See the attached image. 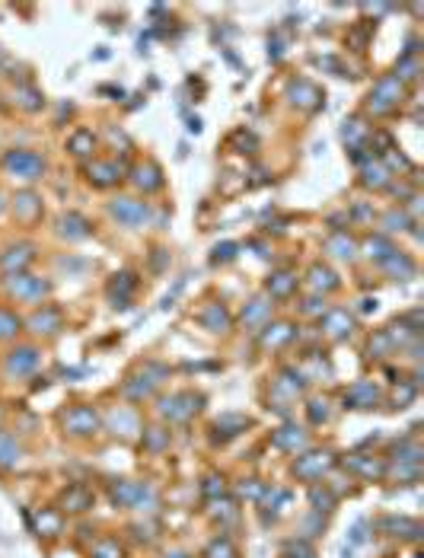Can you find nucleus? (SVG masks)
<instances>
[{"instance_id": "1", "label": "nucleus", "mask_w": 424, "mask_h": 558, "mask_svg": "<svg viewBox=\"0 0 424 558\" xmlns=\"http://www.w3.org/2000/svg\"><path fill=\"white\" fill-rule=\"evenodd\" d=\"M402 99H405V86L390 74L373 83V90H370V96H367V109L373 112V115H390V112L399 109Z\"/></svg>"}, {"instance_id": "2", "label": "nucleus", "mask_w": 424, "mask_h": 558, "mask_svg": "<svg viewBox=\"0 0 424 558\" xmlns=\"http://www.w3.org/2000/svg\"><path fill=\"white\" fill-rule=\"evenodd\" d=\"M109 495H112V504H119V507L153 510V504H157V498H153L150 485H144V482H131V479H121V482H112Z\"/></svg>"}, {"instance_id": "3", "label": "nucleus", "mask_w": 424, "mask_h": 558, "mask_svg": "<svg viewBox=\"0 0 424 558\" xmlns=\"http://www.w3.org/2000/svg\"><path fill=\"white\" fill-rule=\"evenodd\" d=\"M4 169H7L13 179L35 182V179H42V173H45V160L32 150H10L7 157H4Z\"/></svg>"}, {"instance_id": "4", "label": "nucleus", "mask_w": 424, "mask_h": 558, "mask_svg": "<svg viewBox=\"0 0 424 558\" xmlns=\"http://www.w3.org/2000/svg\"><path fill=\"white\" fill-rule=\"evenodd\" d=\"M332 466H335V456L329 453V450H310V453L297 456L291 472L297 479H303V482H316V479H322Z\"/></svg>"}, {"instance_id": "5", "label": "nucleus", "mask_w": 424, "mask_h": 558, "mask_svg": "<svg viewBox=\"0 0 424 558\" xmlns=\"http://www.w3.org/2000/svg\"><path fill=\"white\" fill-rule=\"evenodd\" d=\"M201 396L195 393H175V396H163L160 399V415L169 421H185L201 408Z\"/></svg>"}, {"instance_id": "6", "label": "nucleus", "mask_w": 424, "mask_h": 558, "mask_svg": "<svg viewBox=\"0 0 424 558\" xmlns=\"http://www.w3.org/2000/svg\"><path fill=\"white\" fill-rule=\"evenodd\" d=\"M166 373H169V370H166L163 364H147L144 370L138 373V377H131V379L125 383V396H128V399H144V396L153 393V386L160 383Z\"/></svg>"}, {"instance_id": "7", "label": "nucleus", "mask_w": 424, "mask_h": 558, "mask_svg": "<svg viewBox=\"0 0 424 558\" xmlns=\"http://www.w3.org/2000/svg\"><path fill=\"white\" fill-rule=\"evenodd\" d=\"M64 431L74 437H86V434H96L99 431V415L96 408L90 405H74L67 415H64Z\"/></svg>"}, {"instance_id": "8", "label": "nucleus", "mask_w": 424, "mask_h": 558, "mask_svg": "<svg viewBox=\"0 0 424 558\" xmlns=\"http://www.w3.org/2000/svg\"><path fill=\"white\" fill-rule=\"evenodd\" d=\"M7 290H10L13 297H20V300H42V297L51 290V284L42 281V278L20 271V275H10V278H7Z\"/></svg>"}, {"instance_id": "9", "label": "nucleus", "mask_w": 424, "mask_h": 558, "mask_svg": "<svg viewBox=\"0 0 424 558\" xmlns=\"http://www.w3.org/2000/svg\"><path fill=\"white\" fill-rule=\"evenodd\" d=\"M112 217L115 221H121L125 227H140V223L150 217V207H147V201H138V198H115L109 205Z\"/></svg>"}, {"instance_id": "10", "label": "nucleus", "mask_w": 424, "mask_h": 558, "mask_svg": "<svg viewBox=\"0 0 424 558\" xmlns=\"http://www.w3.org/2000/svg\"><path fill=\"white\" fill-rule=\"evenodd\" d=\"M134 290H138V275H134V271H121V275H115L109 281V300H112V306H121V310H125V306L131 304Z\"/></svg>"}, {"instance_id": "11", "label": "nucleus", "mask_w": 424, "mask_h": 558, "mask_svg": "<svg viewBox=\"0 0 424 558\" xmlns=\"http://www.w3.org/2000/svg\"><path fill=\"white\" fill-rule=\"evenodd\" d=\"M121 169L115 160H96V163H90L86 166V179L93 182L96 188H109V186H115V182L121 179Z\"/></svg>"}, {"instance_id": "12", "label": "nucleus", "mask_w": 424, "mask_h": 558, "mask_svg": "<svg viewBox=\"0 0 424 558\" xmlns=\"http://www.w3.org/2000/svg\"><path fill=\"white\" fill-rule=\"evenodd\" d=\"M32 259H35V249L29 242H20V246H10L7 252L0 255V268L7 271V275H20V271H26L32 265Z\"/></svg>"}, {"instance_id": "13", "label": "nucleus", "mask_w": 424, "mask_h": 558, "mask_svg": "<svg viewBox=\"0 0 424 558\" xmlns=\"http://www.w3.org/2000/svg\"><path fill=\"white\" fill-rule=\"evenodd\" d=\"M4 367H7V373H16V377L32 373L35 367H39V348H32V345L13 348V351L7 354V361H4Z\"/></svg>"}, {"instance_id": "14", "label": "nucleus", "mask_w": 424, "mask_h": 558, "mask_svg": "<svg viewBox=\"0 0 424 558\" xmlns=\"http://www.w3.org/2000/svg\"><path fill=\"white\" fill-rule=\"evenodd\" d=\"M272 443L278 450H284V453H303L306 450V431L303 427H297V424H284L281 431H274L272 434Z\"/></svg>"}, {"instance_id": "15", "label": "nucleus", "mask_w": 424, "mask_h": 558, "mask_svg": "<svg viewBox=\"0 0 424 558\" xmlns=\"http://www.w3.org/2000/svg\"><path fill=\"white\" fill-rule=\"evenodd\" d=\"M272 297H252L249 304L243 306V325L246 329H262L268 325V316H272Z\"/></svg>"}, {"instance_id": "16", "label": "nucleus", "mask_w": 424, "mask_h": 558, "mask_svg": "<svg viewBox=\"0 0 424 558\" xmlns=\"http://www.w3.org/2000/svg\"><path fill=\"white\" fill-rule=\"evenodd\" d=\"M351 329H355V319H351L348 310H329L322 316V332H326L332 342H341V338H348Z\"/></svg>"}, {"instance_id": "17", "label": "nucleus", "mask_w": 424, "mask_h": 558, "mask_svg": "<svg viewBox=\"0 0 424 558\" xmlns=\"http://www.w3.org/2000/svg\"><path fill=\"white\" fill-rule=\"evenodd\" d=\"M287 96H291V103L300 105V109H319V105H322V90H319V86H313L310 80H293L291 90H287Z\"/></svg>"}, {"instance_id": "18", "label": "nucleus", "mask_w": 424, "mask_h": 558, "mask_svg": "<svg viewBox=\"0 0 424 558\" xmlns=\"http://www.w3.org/2000/svg\"><path fill=\"white\" fill-rule=\"evenodd\" d=\"M376 402H380V389L373 383H367V379L355 383L345 393V405L348 408H376Z\"/></svg>"}, {"instance_id": "19", "label": "nucleus", "mask_w": 424, "mask_h": 558, "mask_svg": "<svg viewBox=\"0 0 424 558\" xmlns=\"http://www.w3.org/2000/svg\"><path fill=\"white\" fill-rule=\"evenodd\" d=\"M90 507H93V491L86 485H70L61 495V510H67V514H84Z\"/></svg>"}, {"instance_id": "20", "label": "nucleus", "mask_w": 424, "mask_h": 558, "mask_svg": "<svg viewBox=\"0 0 424 558\" xmlns=\"http://www.w3.org/2000/svg\"><path fill=\"white\" fill-rule=\"evenodd\" d=\"M131 182L140 188V192H157L163 186V173L157 163H140L131 169Z\"/></svg>"}, {"instance_id": "21", "label": "nucleus", "mask_w": 424, "mask_h": 558, "mask_svg": "<svg viewBox=\"0 0 424 558\" xmlns=\"http://www.w3.org/2000/svg\"><path fill=\"white\" fill-rule=\"evenodd\" d=\"M29 329L39 332V335H55V332L61 329V313H58L55 306H42V310H35L32 316H29Z\"/></svg>"}, {"instance_id": "22", "label": "nucleus", "mask_w": 424, "mask_h": 558, "mask_svg": "<svg viewBox=\"0 0 424 558\" xmlns=\"http://www.w3.org/2000/svg\"><path fill=\"white\" fill-rule=\"evenodd\" d=\"M198 323H201L208 332H227L230 325H233V316L227 313L223 304H208L201 310V316H198Z\"/></svg>"}, {"instance_id": "23", "label": "nucleus", "mask_w": 424, "mask_h": 558, "mask_svg": "<svg viewBox=\"0 0 424 558\" xmlns=\"http://www.w3.org/2000/svg\"><path fill=\"white\" fill-rule=\"evenodd\" d=\"M376 526H380L383 533H390V536H402V539L421 536V524H418V520H409V517H383Z\"/></svg>"}, {"instance_id": "24", "label": "nucleus", "mask_w": 424, "mask_h": 558, "mask_svg": "<svg viewBox=\"0 0 424 558\" xmlns=\"http://www.w3.org/2000/svg\"><path fill=\"white\" fill-rule=\"evenodd\" d=\"M345 466H348L351 472H357V476H364V479H380V476H386V466H383L380 460H373V456H364V453L348 456V460H345Z\"/></svg>"}, {"instance_id": "25", "label": "nucleus", "mask_w": 424, "mask_h": 558, "mask_svg": "<svg viewBox=\"0 0 424 558\" xmlns=\"http://www.w3.org/2000/svg\"><path fill=\"white\" fill-rule=\"evenodd\" d=\"M265 290H268V297H274V300H284V297H291L293 290H297V275L293 271H274L272 278H268V284H265Z\"/></svg>"}, {"instance_id": "26", "label": "nucleus", "mask_w": 424, "mask_h": 558, "mask_svg": "<svg viewBox=\"0 0 424 558\" xmlns=\"http://www.w3.org/2000/svg\"><path fill=\"white\" fill-rule=\"evenodd\" d=\"M361 182L367 188H386V186H390V169H386L376 157H370L367 163L361 166Z\"/></svg>"}, {"instance_id": "27", "label": "nucleus", "mask_w": 424, "mask_h": 558, "mask_svg": "<svg viewBox=\"0 0 424 558\" xmlns=\"http://www.w3.org/2000/svg\"><path fill=\"white\" fill-rule=\"evenodd\" d=\"M306 281H310V287H313V290H319V294H329V290H335L341 284L338 275H335L329 265H322V262H316L313 268H310V278H306Z\"/></svg>"}, {"instance_id": "28", "label": "nucleus", "mask_w": 424, "mask_h": 558, "mask_svg": "<svg viewBox=\"0 0 424 558\" xmlns=\"http://www.w3.org/2000/svg\"><path fill=\"white\" fill-rule=\"evenodd\" d=\"M13 214L20 217V221H35L39 214H42V198L39 195H32V192H20L13 198Z\"/></svg>"}, {"instance_id": "29", "label": "nucleus", "mask_w": 424, "mask_h": 558, "mask_svg": "<svg viewBox=\"0 0 424 558\" xmlns=\"http://www.w3.org/2000/svg\"><path fill=\"white\" fill-rule=\"evenodd\" d=\"M297 335L291 323H272V325H262V345L265 348H281L287 345L291 338Z\"/></svg>"}, {"instance_id": "30", "label": "nucleus", "mask_w": 424, "mask_h": 558, "mask_svg": "<svg viewBox=\"0 0 424 558\" xmlns=\"http://www.w3.org/2000/svg\"><path fill=\"white\" fill-rule=\"evenodd\" d=\"M67 150L74 153V157H90V153L96 150V134H93L90 128H77L67 138Z\"/></svg>"}, {"instance_id": "31", "label": "nucleus", "mask_w": 424, "mask_h": 558, "mask_svg": "<svg viewBox=\"0 0 424 558\" xmlns=\"http://www.w3.org/2000/svg\"><path fill=\"white\" fill-rule=\"evenodd\" d=\"M326 249L335 255V259H345V262H351V259H355V255H357V242L351 240L348 233H341V230H338V233H332V236H329Z\"/></svg>"}, {"instance_id": "32", "label": "nucleus", "mask_w": 424, "mask_h": 558, "mask_svg": "<svg viewBox=\"0 0 424 558\" xmlns=\"http://www.w3.org/2000/svg\"><path fill=\"white\" fill-rule=\"evenodd\" d=\"M246 424H249V418H243V415H223V418H217L214 424V441H230V437H237L239 431H246Z\"/></svg>"}, {"instance_id": "33", "label": "nucleus", "mask_w": 424, "mask_h": 558, "mask_svg": "<svg viewBox=\"0 0 424 558\" xmlns=\"http://www.w3.org/2000/svg\"><path fill=\"white\" fill-rule=\"evenodd\" d=\"M61 233L67 236V240H84V236H90V221L80 217V214H64V217H61Z\"/></svg>"}, {"instance_id": "34", "label": "nucleus", "mask_w": 424, "mask_h": 558, "mask_svg": "<svg viewBox=\"0 0 424 558\" xmlns=\"http://www.w3.org/2000/svg\"><path fill=\"white\" fill-rule=\"evenodd\" d=\"M380 265L390 271L392 278H411V275H415V262H411L409 255H402V252H392L390 259H383Z\"/></svg>"}, {"instance_id": "35", "label": "nucleus", "mask_w": 424, "mask_h": 558, "mask_svg": "<svg viewBox=\"0 0 424 558\" xmlns=\"http://www.w3.org/2000/svg\"><path fill=\"white\" fill-rule=\"evenodd\" d=\"M20 456H22V450H20V443H16V437H10L7 431H0V466L4 469L16 466Z\"/></svg>"}, {"instance_id": "36", "label": "nucleus", "mask_w": 424, "mask_h": 558, "mask_svg": "<svg viewBox=\"0 0 424 558\" xmlns=\"http://www.w3.org/2000/svg\"><path fill=\"white\" fill-rule=\"evenodd\" d=\"M367 124L361 122V118H348L345 122V128H341V138H345V144L348 147H364V141H367Z\"/></svg>"}, {"instance_id": "37", "label": "nucleus", "mask_w": 424, "mask_h": 558, "mask_svg": "<svg viewBox=\"0 0 424 558\" xmlns=\"http://www.w3.org/2000/svg\"><path fill=\"white\" fill-rule=\"evenodd\" d=\"M35 530H39V536H58V533H61V514L42 510V514L35 517Z\"/></svg>"}, {"instance_id": "38", "label": "nucleus", "mask_w": 424, "mask_h": 558, "mask_svg": "<svg viewBox=\"0 0 424 558\" xmlns=\"http://www.w3.org/2000/svg\"><path fill=\"white\" fill-rule=\"evenodd\" d=\"M144 447L150 453H163L169 447V431L166 427H147L144 431Z\"/></svg>"}, {"instance_id": "39", "label": "nucleus", "mask_w": 424, "mask_h": 558, "mask_svg": "<svg viewBox=\"0 0 424 558\" xmlns=\"http://www.w3.org/2000/svg\"><path fill=\"white\" fill-rule=\"evenodd\" d=\"M211 517L220 520V524H233L237 520V504L227 501V498H214L211 501Z\"/></svg>"}, {"instance_id": "40", "label": "nucleus", "mask_w": 424, "mask_h": 558, "mask_svg": "<svg viewBox=\"0 0 424 558\" xmlns=\"http://www.w3.org/2000/svg\"><path fill=\"white\" fill-rule=\"evenodd\" d=\"M392 252H396V246H392L386 236H370V240H367V255H370V259H376V262L390 259Z\"/></svg>"}, {"instance_id": "41", "label": "nucleus", "mask_w": 424, "mask_h": 558, "mask_svg": "<svg viewBox=\"0 0 424 558\" xmlns=\"http://www.w3.org/2000/svg\"><path fill=\"white\" fill-rule=\"evenodd\" d=\"M204 558H237V545L230 543L227 536H217L214 543H208V549H204Z\"/></svg>"}, {"instance_id": "42", "label": "nucleus", "mask_w": 424, "mask_h": 558, "mask_svg": "<svg viewBox=\"0 0 424 558\" xmlns=\"http://www.w3.org/2000/svg\"><path fill=\"white\" fill-rule=\"evenodd\" d=\"M310 504H313L316 514H322V510H332L335 507V491L332 488H319V485H316V488L310 491Z\"/></svg>"}, {"instance_id": "43", "label": "nucleus", "mask_w": 424, "mask_h": 558, "mask_svg": "<svg viewBox=\"0 0 424 558\" xmlns=\"http://www.w3.org/2000/svg\"><path fill=\"white\" fill-rule=\"evenodd\" d=\"M93 558H125V549L119 539H99L93 545Z\"/></svg>"}, {"instance_id": "44", "label": "nucleus", "mask_w": 424, "mask_h": 558, "mask_svg": "<svg viewBox=\"0 0 424 558\" xmlns=\"http://www.w3.org/2000/svg\"><path fill=\"white\" fill-rule=\"evenodd\" d=\"M418 70H421V67H418V58L405 55L402 61L396 64V74H392V77H396L399 83H405V80H415V77H418Z\"/></svg>"}, {"instance_id": "45", "label": "nucleus", "mask_w": 424, "mask_h": 558, "mask_svg": "<svg viewBox=\"0 0 424 558\" xmlns=\"http://www.w3.org/2000/svg\"><path fill=\"white\" fill-rule=\"evenodd\" d=\"M392 460L396 462H421V447L418 443H399L396 450H392Z\"/></svg>"}, {"instance_id": "46", "label": "nucleus", "mask_w": 424, "mask_h": 558, "mask_svg": "<svg viewBox=\"0 0 424 558\" xmlns=\"http://www.w3.org/2000/svg\"><path fill=\"white\" fill-rule=\"evenodd\" d=\"M20 325H22V319L16 316V313L0 310V338H13L16 332H20Z\"/></svg>"}, {"instance_id": "47", "label": "nucleus", "mask_w": 424, "mask_h": 558, "mask_svg": "<svg viewBox=\"0 0 424 558\" xmlns=\"http://www.w3.org/2000/svg\"><path fill=\"white\" fill-rule=\"evenodd\" d=\"M16 99H20L22 109L35 112V109H42V93L32 90V86H20V93H16Z\"/></svg>"}, {"instance_id": "48", "label": "nucleus", "mask_w": 424, "mask_h": 558, "mask_svg": "<svg viewBox=\"0 0 424 558\" xmlns=\"http://www.w3.org/2000/svg\"><path fill=\"white\" fill-rule=\"evenodd\" d=\"M383 227L390 230V233H396V230L411 227V221H409V214L405 211H390V214H383Z\"/></svg>"}, {"instance_id": "49", "label": "nucleus", "mask_w": 424, "mask_h": 558, "mask_svg": "<svg viewBox=\"0 0 424 558\" xmlns=\"http://www.w3.org/2000/svg\"><path fill=\"white\" fill-rule=\"evenodd\" d=\"M230 147H237V153H256L258 141L252 138L249 131H237L233 138H230Z\"/></svg>"}, {"instance_id": "50", "label": "nucleus", "mask_w": 424, "mask_h": 558, "mask_svg": "<svg viewBox=\"0 0 424 558\" xmlns=\"http://www.w3.org/2000/svg\"><path fill=\"white\" fill-rule=\"evenodd\" d=\"M201 491L208 498H220L223 491H227V482H223V476H217V472H211V476H204V485Z\"/></svg>"}, {"instance_id": "51", "label": "nucleus", "mask_w": 424, "mask_h": 558, "mask_svg": "<svg viewBox=\"0 0 424 558\" xmlns=\"http://www.w3.org/2000/svg\"><path fill=\"white\" fill-rule=\"evenodd\" d=\"M237 242H217L214 246V255H211V262H233V259H237Z\"/></svg>"}, {"instance_id": "52", "label": "nucleus", "mask_w": 424, "mask_h": 558, "mask_svg": "<svg viewBox=\"0 0 424 558\" xmlns=\"http://www.w3.org/2000/svg\"><path fill=\"white\" fill-rule=\"evenodd\" d=\"M392 351V342L386 332H380L376 338H370V358H386V354Z\"/></svg>"}, {"instance_id": "53", "label": "nucleus", "mask_w": 424, "mask_h": 558, "mask_svg": "<svg viewBox=\"0 0 424 558\" xmlns=\"http://www.w3.org/2000/svg\"><path fill=\"white\" fill-rule=\"evenodd\" d=\"M392 476H396V479H405V482H415V479L421 476V462H396Z\"/></svg>"}, {"instance_id": "54", "label": "nucleus", "mask_w": 424, "mask_h": 558, "mask_svg": "<svg viewBox=\"0 0 424 558\" xmlns=\"http://www.w3.org/2000/svg\"><path fill=\"white\" fill-rule=\"evenodd\" d=\"M306 412H310V421H313V424H322V421H329V402L313 399L310 405H306Z\"/></svg>"}, {"instance_id": "55", "label": "nucleus", "mask_w": 424, "mask_h": 558, "mask_svg": "<svg viewBox=\"0 0 424 558\" xmlns=\"http://www.w3.org/2000/svg\"><path fill=\"white\" fill-rule=\"evenodd\" d=\"M237 491H239V498H249V501H258L265 488L258 485V479H243V482L237 485Z\"/></svg>"}, {"instance_id": "56", "label": "nucleus", "mask_w": 424, "mask_h": 558, "mask_svg": "<svg viewBox=\"0 0 424 558\" xmlns=\"http://www.w3.org/2000/svg\"><path fill=\"white\" fill-rule=\"evenodd\" d=\"M287 558H313V545L306 543V539L287 543Z\"/></svg>"}, {"instance_id": "57", "label": "nucleus", "mask_w": 424, "mask_h": 558, "mask_svg": "<svg viewBox=\"0 0 424 558\" xmlns=\"http://www.w3.org/2000/svg\"><path fill=\"white\" fill-rule=\"evenodd\" d=\"M300 310H303L306 316H322V313H326V304H322L319 297H310V300H303V306H300Z\"/></svg>"}, {"instance_id": "58", "label": "nucleus", "mask_w": 424, "mask_h": 558, "mask_svg": "<svg viewBox=\"0 0 424 558\" xmlns=\"http://www.w3.org/2000/svg\"><path fill=\"white\" fill-rule=\"evenodd\" d=\"M411 399H415V386H402V389H396V402H402V405H405V402H411Z\"/></svg>"}, {"instance_id": "59", "label": "nucleus", "mask_w": 424, "mask_h": 558, "mask_svg": "<svg viewBox=\"0 0 424 558\" xmlns=\"http://www.w3.org/2000/svg\"><path fill=\"white\" fill-rule=\"evenodd\" d=\"M268 55H272V61H281V55H284V45H281L278 39L268 41Z\"/></svg>"}, {"instance_id": "60", "label": "nucleus", "mask_w": 424, "mask_h": 558, "mask_svg": "<svg viewBox=\"0 0 424 558\" xmlns=\"http://www.w3.org/2000/svg\"><path fill=\"white\" fill-rule=\"evenodd\" d=\"M188 131H195V134L201 131V118H198V115H195V118H188Z\"/></svg>"}, {"instance_id": "61", "label": "nucleus", "mask_w": 424, "mask_h": 558, "mask_svg": "<svg viewBox=\"0 0 424 558\" xmlns=\"http://www.w3.org/2000/svg\"><path fill=\"white\" fill-rule=\"evenodd\" d=\"M361 310L370 313V310H376V304H373V300H361Z\"/></svg>"}, {"instance_id": "62", "label": "nucleus", "mask_w": 424, "mask_h": 558, "mask_svg": "<svg viewBox=\"0 0 424 558\" xmlns=\"http://www.w3.org/2000/svg\"><path fill=\"white\" fill-rule=\"evenodd\" d=\"M0 211H4V198H0Z\"/></svg>"}]
</instances>
